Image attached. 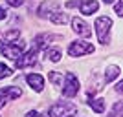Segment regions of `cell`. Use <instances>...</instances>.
<instances>
[{
	"label": "cell",
	"instance_id": "20",
	"mask_svg": "<svg viewBox=\"0 0 123 117\" xmlns=\"http://www.w3.org/2000/svg\"><path fill=\"white\" fill-rule=\"evenodd\" d=\"M116 15L118 17H123V2H116Z\"/></svg>",
	"mask_w": 123,
	"mask_h": 117
},
{
	"label": "cell",
	"instance_id": "17",
	"mask_svg": "<svg viewBox=\"0 0 123 117\" xmlns=\"http://www.w3.org/2000/svg\"><path fill=\"white\" fill-rule=\"evenodd\" d=\"M48 77H50V81L53 82L57 88L62 84V73H59V71H50V75H48Z\"/></svg>",
	"mask_w": 123,
	"mask_h": 117
},
{
	"label": "cell",
	"instance_id": "15",
	"mask_svg": "<svg viewBox=\"0 0 123 117\" xmlns=\"http://www.w3.org/2000/svg\"><path fill=\"white\" fill-rule=\"evenodd\" d=\"M90 108H92L96 113H103L105 112V101H103V99H92V101H90Z\"/></svg>",
	"mask_w": 123,
	"mask_h": 117
},
{
	"label": "cell",
	"instance_id": "22",
	"mask_svg": "<svg viewBox=\"0 0 123 117\" xmlns=\"http://www.w3.org/2000/svg\"><path fill=\"white\" fill-rule=\"evenodd\" d=\"M26 117H41V113L35 112V110H31V112H28V115H26Z\"/></svg>",
	"mask_w": 123,
	"mask_h": 117
},
{
	"label": "cell",
	"instance_id": "3",
	"mask_svg": "<svg viewBox=\"0 0 123 117\" xmlns=\"http://www.w3.org/2000/svg\"><path fill=\"white\" fill-rule=\"evenodd\" d=\"M96 33H98V40L101 44H108L110 42V28H112V20L108 17H99L96 18Z\"/></svg>",
	"mask_w": 123,
	"mask_h": 117
},
{
	"label": "cell",
	"instance_id": "9",
	"mask_svg": "<svg viewBox=\"0 0 123 117\" xmlns=\"http://www.w3.org/2000/svg\"><path fill=\"white\" fill-rule=\"evenodd\" d=\"M77 6H79V11H81L83 15H94L96 11H98L99 4L98 0H77Z\"/></svg>",
	"mask_w": 123,
	"mask_h": 117
},
{
	"label": "cell",
	"instance_id": "8",
	"mask_svg": "<svg viewBox=\"0 0 123 117\" xmlns=\"http://www.w3.org/2000/svg\"><path fill=\"white\" fill-rule=\"evenodd\" d=\"M72 29L75 31L77 35H81V37H90V35H92L90 26L83 20V18H79V17H74V18H72Z\"/></svg>",
	"mask_w": 123,
	"mask_h": 117
},
{
	"label": "cell",
	"instance_id": "7",
	"mask_svg": "<svg viewBox=\"0 0 123 117\" xmlns=\"http://www.w3.org/2000/svg\"><path fill=\"white\" fill-rule=\"evenodd\" d=\"M22 95V90L17 86H7V88H2L0 90V108L6 106L7 101H13V99H18Z\"/></svg>",
	"mask_w": 123,
	"mask_h": 117
},
{
	"label": "cell",
	"instance_id": "16",
	"mask_svg": "<svg viewBox=\"0 0 123 117\" xmlns=\"http://www.w3.org/2000/svg\"><path fill=\"white\" fill-rule=\"evenodd\" d=\"M17 39H20V29H11V31H7V33H4V37H2L4 42H13V40H17Z\"/></svg>",
	"mask_w": 123,
	"mask_h": 117
},
{
	"label": "cell",
	"instance_id": "14",
	"mask_svg": "<svg viewBox=\"0 0 123 117\" xmlns=\"http://www.w3.org/2000/svg\"><path fill=\"white\" fill-rule=\"evenodd\" d=\"M44 57H46L48 61L51 62H59L61 61V50H57V48H48L44 51Z\"/></svg>",
	"mask_w": 123,
	"mask_h": 117
},
{
	"label": "cell",
	"instance_id": "26",
	"mask_svg": "<svg viewBox=\"0 0 123 117\" xmlns=\"http://www.w3.org/2000/svg\"><path fill=\"white\" fill-rule=\"evenodd\" d=\"M72 117H74V115H72Z\"/></svg>",
	"mask_w": 123,
	"mask_h": 117
},
{
	"label": "cell",
	"instance_id": "6",
	"mask_svg": "<svg viewBox=\"0 0 123 117\" xmlns=\"http://www.w3.org/2000/svg\"><path fill=\"white\" fill-rule=\"evenodd\" d=\"M37 53H39V50H30L26 51V53H22L20 59H15V66L18 68V70H22V68H28V66H33L37 62Z\"/></svg>",
	"mask_w": 123,
	"mask_h": 117
},
{
	"label": "cell",
	"instance_id": "25",
	"mask_svg": "<svg viewBox=\"0 0 123 117\" xmlns=\"http://www.w3.org/2000/svg\"><path fill=\"white\" fill-rule=\"evenodd\" d=\"M103 2H105V4H112L114 0H103Z\"/></svg>",
	"mask_w": 123,
	"mask_h": 117
},
{
	"label": "cell",
	"instance_id": "24",
	"mask_svg": "<svg viewBox=\"0 0 123 117\" xmlns=\"http://www.w3.org/2000/svg\"><path fill=\"white\" fill-rule=\"evenodd\" d=\"M116 92H118V93H121V92H123V82H118V86H116Z\"/></svg>",
	"mask_w": 123,
	"mask_h": 117
},
{
	"label": "cell",
	"instance_id": "10",
	"mask_svg": "<svg viewBox=\"0 0 123 117\" xmlns=\"http://www.w3.org/2000/svg\"><path fill=\"white\" fill-rule=\"evenodd\" d=\"M26 81H28V84L31 86V90L42 92V88H44V79H42V75H39V73H30V75L26 77Z\"/></svg>",
	"mask_w": 123,
	"mask_h": 117
},
{
	"label": "cell",
	"instance_id": "11",
	"mask_svg": "<svg viewBox=\"0 0 123 117\" xmlns=\"http://www.w3.org/2000/svg\"><path fill=\"white\" fill-rule=\"evenodd\" d=\"M48 18H50L53 24H66V22H68V15H66V13H62L59 6H57L55 9L48 15Z\"/></svg>",
	"mask_w": 123,
	"mask_h": 117
},
{
	"label": "cell",
	"instance_id": "13",
	"mask_svg": "<svg viewBox=\"0 0 123 117\" xmlns=\"http://www.w3.org/2000/svg\"><path fill=\"white\" fill-rule=\"evenodd\" d=\"M119 66H108L107 68V71H105V81L107 82H112L114 79H118L119 77Z\"/></svg>",
	"mask_w": 123,
	"mask_h": 117
},
{
	"label": "cell",
	"instance_id": "23",
	"mask_svg": "<svg viewBox=\"0 0 123 117\" xmlns=\"http://www.w3.org/2000/svg\"><path fill=\"white\" fill-rule=\"evenodd\" d=\"M6 17H7V13H6V9H4V7H0V20H4Z\"/></svg>",
	"mask_w": 123,
	"mask_h": 117
},
{
	"label": "cell",
	"instance_id": "4",
	"mask_svg": "<svg viewBox=\"0 0 123 117\" xmlns=\"http://www.w3.org/2000/svg\"><path fill=\"white\" fill-rule=\"evenodd\" d=\"M77 93H79V79L72 71H68L66 75H62V95L72 99Z\"/></svg>",
	"mask_w": 123,
	"mask_h": 117
},
{
	"label": "cell",
	"instance_id": "1",
	"mask_svg": "<svg viewBox=\"0 0 123 117\" xmlns=\"http://www.w3.org/2000/svg\"><path fill=\"white\" fill-rule=\"evenodd\" d=\"M24 50H26V44L20 40V39H17V40H13V42H4L0 39V51H2L4 57H7L11 61L18 59V57L24 53Z\"/></svg>",
	"mask_w": 123,
	"mask_h": 117
},
{
	"label": "cell",
	"instance_id": "18",
	"mask_svg": "<svg viewBox=\"0 0 123 117\" xmlns=\"http://www.w3.org/2000/svg\"><path fill=\"white\" fill-rule=\"evenodd\" d=\"M108 117H123V102L121 101H118L114 104V108H112V112H110Z\"/></svg>",
	"mask_w": 123,
	"mask_h": 117
},
{
	"label": "cell",
	"instance_id": "21",
	"mask_svg": "<svg viewBox=\"0 0 123 117\" xmlns=\"http://www.w3.org/2000/svg\"><path fill=\"white\" fill-rule=\"evenodd\" d=\"M9 6H13V7H20L22 4H24V0H6Z\"/></svg>",
	"mask_w": 123,
	"mask_h": 117
},
{
	"label": "cell",
	"instance_id": "2",
	"mask_svg": "<svg viewBox=\"0 0 123 117\" xmlns=\"http://www.w3.org/2000/svg\"><path fill=\"white\" fill-rule=\"evenodd\" d=\"M50 117H72L77 113V106L70 101H59L50 108Z\"/></svg>",
	"mask_w": 123,
	"mask_h": 117
},
{
	"label": "cell",
	"instance_id": "19",
	"mask_svg": "<svg viewBox=\"0 0 123 117\" xmlns=\"http://www.w3.org/2000/svg\"><path fill=\"white\" fill-rule=\"evenodd\" d=\"M11 75V68H7L6 64H2L0 62V79H6V77Z\"/></svg>",
	"mask_w": 123,
	"mask_h": 117
},
{
	"label": "cell",
	"instance_id": "12",
	"mask_svg": "<svg viewBox=\"0 0 123 117\" xmlns=\"http://www.w3.org/2000/svg\"><path fill=\"white\" fill-rule=\"evenodd\" d=\"M53 39V35H50V33H42V35H37L35 40H33V48L35 50H42V48L48 46V42Z\"/></svg>",
	"mask_w": 123,
	"mask_h": 117
},
{
	"label": "cell",
	"instance_id": "5",
	"mask_svg": "<svg viewBox=\"0 0 123 117\" xmlns=\"http://www.w3.org/2000/svg\"><path fill=\"white\" fill-rule=\"evenodd\" d=\"M88 53H94V46L90 42L75 40L68 46V55L70 57H83V55H88Z\"/></svg>",
	"mask_w": 123,
	"mask_h": 117
}]
</instances>
